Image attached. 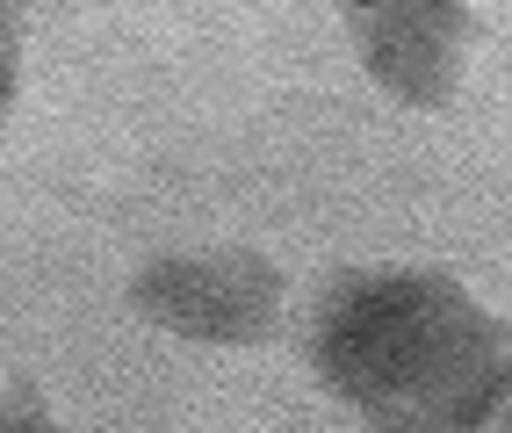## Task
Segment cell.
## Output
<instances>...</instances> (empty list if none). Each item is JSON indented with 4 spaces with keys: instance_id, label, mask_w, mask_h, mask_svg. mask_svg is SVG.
Masks as SVG:
<instances>
[{
    "instance_id": "1",
    "label": "cell",
    "mask_w": 512,
    "mask_h": 433,
    "mask_svg": "<svg viewBox=\"0 0 512 433\" xmlns=\"http://www.w3.org/2000/svg\"><path fill=\"white\" fill-rule=\"evenodd\" d=\"M311 354L368 433H484L512 397V332L448 275H347Z\"/></svg>"
},
{
    "instance_id": "2",
    "label": "cell",
    "mask_w": 512,
    "mask_h": 433,
    "mask_svg": "<svg viewBox=\"0 0 512 433\" xmlns=\"http://www.w3.org/2000/svg\"><path fill=\"white\" fill-rule=\"evenodd\" d=\"M138 311L181 340H217V347H246L275 332L282 311V275L260 253H166L130 282Z\"/></svg>"
},
{
    "instance_id": "3",
    "label": "cell",
    "mask_w": 512,
    "mask_h": 433,
    "mask_svg": "<svg viewBox=\"0 0 512 433\" xmlns=\"http://www.w3.org/2000/svg\"><path fill=\"white\" fill-rule=\"evenodd\" d=\"M347 29L368 58V73L397 102L433 109L455 94L462 51H469V8H448V0H383V8H368V0H354Z\"/></svg>"
},
{
    "instance_id": "4",
    "label": "cell",
    "mask_w": 512,
    "mask_h": 433,
    "mask_svg": "<svg viewBox=\"0 0 512 433\" xmlns=\"http://www.w3.org/2000/svg\"><path fill=\"white\" fill-rule=\"evenodd\" d=\"M15 80H22V15L0 8V123L15 109Z\"/></svg>"
},
{
    "instance_id": "5",
    "label": "cell",
    "mask_w": 512,
    "mask_h": 433,
    "mask_svg": "<svg viewBox=\"0 0 512 433\" xmlns=\"http://www.w3.org/2000/svg\"><path fill=\"white\" fill-rule=\"evenodd\" d=\"M0 433H58V426H44V419H8Z\"/></svg>"
}]
</instances>
